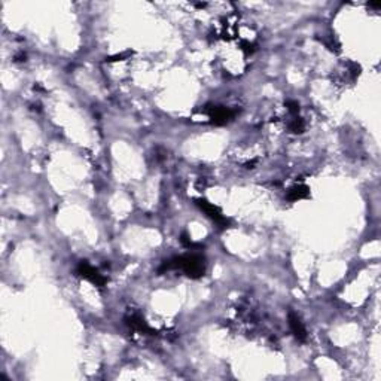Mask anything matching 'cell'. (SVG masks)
<instances>
[{"label":"cell","instance_id":"6da1fadb","mask_svg":"<svg viewBox=\"0 0 381 381\" xmlns=\"http://www.w3.org/2000/svg\"><path fill=\"white\" fill-rule=\"evenodd\" d=\"M168 270H182L188 277L199 278L206 273V260L201 255H197V253L183 255V256L166 260L159 271H168Z\"/></svg>","mask_w":381,"mask_h":381},{"label":"cell","instance_id":"7a4b0ae2","mask_svg":"<svg viewBox=\"0 0 381 381\" xmlns=\"http://www.w3.org/2000/svg\"><path fill=\"white\" fill-rule=\"evenodd\" d=\"M76 274L81 275L85 280H88L94 286L103 288L106 285V278L103 277V274H100L88 262H79V265L76 267Z\"/></svg>","mask_w":381,"mask_h":381},{"label":"cell","instance_id":"3957f363","mask_svg":"<svg viewBox=\"0 0 381 381\" xmlns=\"http://www.w3.org/2000/svg\"><path fill=\"white\" fill-rule=\"evenodd\" d=\"M197 204H198L199 209L207 214L213 222H216L220 228H227V227H228L229 220L222 214V212H220L214 204L209 203V201H206V199H197Z\"/></svg>","mask_w":381,"mask_h":381},{"label":"cell","instance_id":"277c9868","mask_svg":"<svg viewBox=\"0 0 381 381\" xmlns=\"http://www.w3.org/2000/svg\"><path fill=\"white\" fill-rule=\"evenodd\" d=\"M234 115H235V112L231 110L229 107L214 106L210 107V110H209V118H210L212 122L216 124V125H224V124H227L229 119L234 118Z\"/></svg>","mask_w":381,"mask_h":381},{"label":"cell","instance_id":"5b68a950","mask_svg":"<svg viewBox=\"0 0 381 381\" xmlns=\"http://www.w3.org/2000/svg\"><path fill=\"white\" fill-rule=\"evenodd\" d=\"M289 326L293 335L296 336V339H299V341L307 339V331H305L304 325L295 313H289Z\"/></svg>","mask_w":381,"mask_h":381},{"label":"cell","instance_id":"8992f818","mask_svg":"<svg viewBox=\"0 0 381 381\" xmlns=\"http://www.w3.org/2000/svg\"><path fill=\"white\" fill-rule=\"evenodd\" d=\"M125 320H127V325H128L130 328H133L134 331L143 332V334L151 332V329H149V326L146 325V322L143 320L142 317H138V316H130V317H127Z\"/></svg>","mask_w":381,"mask_h":381},{"label":"cell","instance_id":"52a82bcc","mask_svg":"<svg viewBox=\"0 0 381 381\" xmlns=\"http://www.w3.org/2000/svg\"><path fill=\"white\" fill-rule=\"evenodd\" d=\"M308 188L304 186V185H298L295 188H292L289 192H288V199L290 201H298V199L307 198L308 197Z\"/></svg>","mask_w":381,"mask_h":381},{"label":"cell","instance_id":"ba28073f","mask_svg":"<svg viewBox=\"0 0 381 381\" xmlns=\"http://www.w3.org/2000/svg\"><path fill=\"white\" fill-rule=\"evenodd\" d=\"M290 130L293 133H303L304 131V122L301 118H295L292 124H290Z\"/></svg>","mask_w":381,"mask_h":381},{"label":"cell","instance_id":"9c48e42d","mask_svg":"<svg viewBox=\"0 0 381 381\" xmlns=\"http://www.w3.org/2000/svg\"><path fill=\"white\" fill-rule=\"evenodd\" d=\"M286 106H288V110L290 113H298V110H299V105L296 102H288Z\"/></svg>","mask_w":381,"mask_h":381}]
</instances>
